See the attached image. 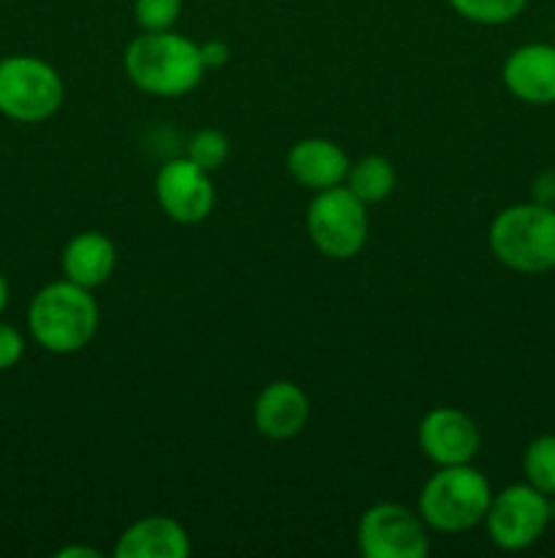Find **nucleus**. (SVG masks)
Wrapping results in <instances>:
<instances>
[{
	"instance_id": "f257e3e1",
	"label": "nucleus",
	"mask_w": 555,
	"mask_h": 558,
	"mask_svg": "<svg viewBox=\"0 0 555 558\" xmlns=\"http://www.w3.org/2000/svg\"><path fill=\"white\" fill-rule=\"evenodd\" d=\"M123 69L131 85L147 96L177 98L196 90L205 80V60L199 44L172 31H141L131 38L123 54Z\"/></svg>"
},
{
	"instance_id": "f03ea898",
	"label": "nucleus",
	"mask_w": 555,
	"mask_h": 558,
	"mask_svg": "<svg viewBox=\"0 0 555 558\" xmlns=\"http://www.w3.org/2000/svg\"><path fill=\"white\" fill-rule=\"evenodd\" d=\"M101 308L92 289L69 281H52L33 294L27 305V330L33 341L52 354L82 352L96 338Z\"/></svg>"
},
{
	"instance_id": "7ed1b4c3",
	"label": "nucleus",
	"mask_w": 555,
	"mask_h": 558,
	"mask_svg": "<svg viewBox=\"0 0 555 558\" xmlns=\"http://www.w3.org/2000/svg\"><path fill=\"white\" fill-rule=\"evenodd\" d=\"M490 254L520 276L555 270V207L539 202L509 205L488 229Z\"/></svg>"
},
{
	"instance_id": "20e7f679",
	"label": "nucleus",
	"mask_w": 555,
	"mask_h": 558,
	"mask_svg": "<svg viewBox=\"0 0 555 558\" xmlns=\"http://www.w3.org/2000/svg\"><path fill=\"white\" fill-rule=\"evenodd\" d=\"M490 499V480L471 463L439 466L419 490L417 512L433 532L462 534L484 521Z\"/></svg>"
},
{
	"instance_id": "39448f33",
	"label": "nucleus",
	"mask_w": 555,
	"mask_h": 558,
	"mask_svg": "<svg viewBox=\"0 0 555 558\" xmlns=\"http://www.w3.org/2000/svg\"><path fill=\"white\" fill-rule=\"evenodd\" d=\"M60 71L36 54L0 58V114L14 123H44L63 107Z\"/></svg>"
},
{
	"instance_id": "423d86ee",
	"label": "nucleus",
	"mask_w": 555,
	"mask_h": 558,
	"mask_svg": "<svg viewBox=\"0 0 555 558\" xmlns=\"http://www.w3.org/2000/svg\"><path fill=\"white\" fill-rule=\"evenodd\" d=\"M305 223L310 243L326 259H354L368 243V205L346 185L316 191Z\"/></svg>"
},
{
	"instance_id": "0eeeda50",
	"label": "nucleus",
	"mask_w": 555,
	"mask_h": 558,
	"mask_svg": "<svg viewBox=\"0 0 555 558\" xmlns=\"http://www.w3.org/2000/svg\"><path fill=\"white\" fill-rule=\"evenodd\" d=\"M550 521H553L550 496L528 483H515L493 494L482 523L495 548L517 554L536 545L539 537L547 532Z\"/></svg>"
},
{
	"instance_id": "6e6552de",
	"label": "nucleus",
	"mask_w": 555,
	"mask_h": 558,
	"mask_svg": "<svg viewBox=\"0 0 555 558\" xmlns=\"http://www.w3.org/2000/svg\"><path fill=\"white\" fill-rule=\"evenodd\" d=\"M357 548L365 558H424L430 550V526L411 507L381 501L359 518Z\"/></svg>"
},
{
	"instance_id": "1a4fd4ad",
	"label": "nucleus",
	"mask_w": 555,
	"mask_h": 558,
	"mask_svg": "<svg viewBox=\"0 0 555 558\" xmlns=\"http://www.w3.org/2000/svg\"><path fill=\"white\" fill-rule=\"evenodd\" d=\"M156 199L163 216L183 227H194L210 218L215 207V185L210 172L196 167L188 156L172 158L156 174Z\"/></svg>"
},
{
	"instance_id": "9d476101",
	"label": "nucleus",
	"mask_w": 555,
	"mask_h": 558,
	"mask_svg": "<svg viewBox=\"0 0 555 558\" xmlns=\"http://www.w3.org/2000/svg\"><path fill=\"white\" fill-rule=\"evenodd\" d=\"M419 450L435 466H457L471 463L482 447L479 425L468 412L457 407H435L419 420Z\"/></svg>"
},
{
	"instance_id": "9b49d317",
	"label": "nucleus",
	"mask_w": 555,
	"mask_h": 558,
	"mask_svg": "<svg viewBox=\"0 0 555 558\" xmlns=\"http://www.w3.org/2000/svg\"><path fill=\"white\" fill-rule=\"evenodd\" d=\"M504 87L528 107L555 104V44L533 41L511 49L501 69Z\"/></svg>"
},
{
	"instance_id": "f8f14e48",
	"label": "nucleus",
	"mask_w": 555,
	"mask_h": 558,
	"mask_svg": "<svg viewBox=\"0 0 555 558\" xmlns=\"http://www.w3.org/2000/svg\"><path fill=\"white\" fill-rule=\"evenodd\" d=\"M310 403L299 385L288 379L270 381L261 387L254 401V425L261 436L272 441H286L303 434L308 423Z\"/></svg>"
},
{
	"instance_id": "ddd939ff",
	"label": "nucleus",
	"mask_w": 555,
	"mask_h": 558,
	"mask_svg": "<svg viewBox=\"0 0 555 558\" xmlns=\"http://www.w3.org/2000/svg\"><path fill=\"white\" fill-rule=\"evenodd\" d=\"M351 161L341 145L324 136H305L286 153V169L303 189L324 191L346 183Z\"/></svg>"
},
{
	"instance_id": "4468645a",
	"label": "nucleus",
	"mask_w": 555,
	"mask_h": 558,
	"mask_svg": "<svg viewBox=\"0 0 555 558\" xmlns=\"http://www.w3.org/2000/svg\"><path fill=\"white\" fill-rule=\"evenodd\" d=\"M114 558H185L190 537L172 515H145L131 523L114 543Z\"/></svg>"
},
{
	"instance_id": "2eb2a0df",
	"label": "nucleus",
	"mask_w": 555,
	"mask_h": 558,
	"mask_svg": "<svg viewBox=\"0 0 555 558\" xmlns=\"http://www.w3.org/2000/svg\"><path fill=\"white\" fill-rule=\"evenodd\" d=\"M60 265H63V278L85 289H98L112 278L118 267V251L107 234L79 232L65 243Z\"/></svg>"
},
{
	"instance_id": "dca6fc26",
	"label": "nucleus",
	"mask_w": 555,
	"mask_h": 558,
	"mask_svg": "<svg viewBox=\"0 0 555 558\" xmlns=\"http://www.w3.org/2000/svg\"><path fill=\"white\" fill-rule=\"evenodd\" d=\"M346 185L354 196L365 202V205H379L386 196H392L397 185V172L392 167V161L379 153H370V156L357 158V161L348 167Z\"/></svg>"
},
{
	"instance_id": "f3484780",
	"label": "nucleus",
	"mask_w": 555,
	"mask_h": 558,
	"mask_svg": "<svg viewBox=\"0 0 555 558\" xmlns=\"http://www.w3.org/2000/svg\"><path fill=\"white\" fill-rule=\"evenodd\" d=\"M522 477L528 485L555 496V434H542L522 450Z\"/></svg>"
},
{
	"instance_id": "a211bd4d",
	"label": "nucleus",
	"mask_w": 555,
	"mask_h": 558,
	"mask_svg": "<svg viewBox=\"0 0 555 558\" xmlns=\"http://www.w3.org/2000/svg\"><path fill=\"white\" fill-rule=\"evenodd\" d=\"M446 3L452 5L455 14L473 22V25L495 27L515 22L526 11L528 0H446Z\"/></svg>"
},
{
	"instance_id": "6ab92c4d",
	"label": "nucleus",
	"mask_w": 555,
	"mask_h": 558,
	"mask_svg": "<svg viewBox=\"0 0 555 558\" xmlns=\"http://www.w3.org/2000/svg\"><path fill=\"white\" fill-rule=\"evenodd\" d=\"M229 153H232V145H229L226 134L218 129H199L188 140V150L185 156L196 163V167L207 169V172H215L223 163L229 161Z\"/></svg>"
},
{
	"instance_id": "aec40b11",
	"label": "nucleus",
	"mask_w": 555,
	"mask_h": 558,
	"mask_svg": "<svg viewBox=\"0 0 555 558\" xmlns=\"http://www.w3.org/2000/svg\"><path fill=\"white\" fill-rule=\"evenodd\" d=\"M183 14V0H134V20L141 31H172Z\"/></svg>"
},
{
	"instance_id": "412c9836",
	"label": "nucleus",
	"mask_w": 555,
	"mask_h": 558,
	"mask_svg": "<svg viewBox=\"0 0 555 558\" xmlns=\"http://www.w3.org/2000/svg\"><path fill=\"white\" fill-rule=\"evenodd\" d=\"M25 354V336L9 322H0V371H11Z\"/></svg>"
},
{
	"instance_id": "4be33fe9",
	"label": "nucleus",
	"mask_w": 555,
	"mask_h": 558,
	"mask_svg": "<svg viewBox=\"0 0 555 558\" xmlns=\"http://www.w3.org/2000/svg\"><path fill=\"white\" fill-rule=\"evenodd\" d=\"M531 202L544 207H555V169H544L531 185Z\"/></svg>"
},
{
	"instance_id": "5701e85b",
	"label": "nucleus",
	"mask_w": 555,
	"mask_h": 558,
	"mask_svg": "<svg viewBox=\"0 0 555 558\" xmlns=\"http://www.w3.org/2000/svg\"><path fill=\"white\" fill-rule=\"evenodd\" d=\"M199 49L207 69H223V65L229 63V58H232V49H229V44L221 41V38H212V41L199 44Z\"/></svg>"
},
{
	"instance_id": "b1692460",
	"label": "nucleus",
	"mask_w": 555,
	"mask_h": 558,
	"mask_svg": "<svg viewBox=\"0 0 555 558\" xmlns=\"http://www.w3.org/2000/svg\"><path fill=\"white\" fill-rule=\"evenodd\" d=\"M58 558H98V550L85 548V545H71V548H60Z\"/></svg>"
},
{
	"instance_id": "393cba45",
	"label": "nucleus",
	"mask_w": 555,
	"mask_h": 558,
	"mask_svg": "<svg viewBox=\"0 0 555 558\" xmlns=\"http://www.w3.org/2000/svg\"><path fill=\"white\" fill-rule=\"evenodd\" d=\"M5 305H9V281H5V276L0 272V316H3Z\"/></svg>"
}]
</instances>
